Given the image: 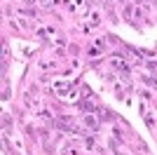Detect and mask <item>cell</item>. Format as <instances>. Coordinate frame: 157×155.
<instances>
[{
	"mask_svg": "<svg viewBox=\"0 0 157 155\" xmlns=\"http://www.w3.org/2000/svg\"><path fill=\"white\" fill-rule=\"evenodd\" d=\"M85 122L89 125V127H92V129H96V127H98V122H96V120H94L92 115H85Z\"/></svg>",
	"mask_w": 157,
	"mask_h": 155,
	"instance_id": "1",
	"label": "cell"
}]
</instances>
